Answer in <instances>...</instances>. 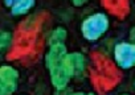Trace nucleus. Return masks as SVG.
<instances>
[{
	"label": "nucleus",
	"mask_w": 135,
	"mask_h": 95,
	"mask_svg": "<svg viewBox=\"0 0 135 95\" xmlns=\"http://www.w3.org/2000/svg\"><path fill=\"white\" fill-rule=\"evenodd\" d=\"M68 95H97V94L91 92V91H88V92H85V91H70Z\"/></svg>",
	"instance_id": "10"
},
{
	"label": "nucleus",
	"mask_w": 135,
	"mask_h": 95,
	"mask_svg": "<svg viewBox=\"0 0 135 95\" xmlns=\"http://www.w3.org/2000/svg\"><path fill=\"white\" fill-rule=\"evenodd\" d=\"M113 58L117 66L122 70H130L135 67V42H117L113 48Z\"/></svg>",
	"instance_id": "3"
},
{
	"label": "nucleus",
	"mask_w": 135,
	"mask_h": 95,
	"mask_svg": "<svg viewBox=\"0 0 135 95\" xmlns=\"http://www.w3.org/2000/svg\"><path fill=\"white\" fill-rule=\"evenodd\" d=\"M69 65L73 73V79H82L88 70V58L81 52H69Z\"/></svg>",
	"instance_id": "5"
},
{
	"label": "nucleus",
	"mask_w": 135,
	"mask_h": 95,
	"mask_svg": "<svg viewBox=\"0 0 135 95\" xmlns=\"http://www.w3.org/2000/svg\"><path fill=\"white\" fill-rule=\"evenodd\" d=\"M13 45V33L11 31H2L0 33V52L2 56H6Z\"/></svg>",
	"instance_id": "8"
},
{
	"label": "nucleus",
	"mask_w": 135,
	"mask_h": 95,
	"mask_svg": "<svg viewBox=\"0 0 135 95\" xmlns=\"http://www.w3.org/2000/svg\"><path fill=\"white\" fill-rule=\"evenodd\" d=\"M68 40V31L64 27H56L54 29H52L48 36H46V45L53 46V45H58V44H66Z\"/></svg>",
	"instance_id": "6"
},
{
	"label": "nucleus",
	"mask_w": 135,
	"mask_h": 95,
	"mask_svg": "<svg viewBox=\"0 0 135 95\" xmlns=\"http://www.w3.org/2000/svg\"><path fill=\"white\" fill-rule=\"evenodd\" d=\"M19 70L9 63H3L0 67V95H15L19 88Z\"/></svg>",
	"instance_id": "4"
},
{
	"label": "nucleus",
	"mask_w": 135,
	"mask_h": 95,
	"mask_svg": "<svg viewBox=\"0 0 135 95\" xmlns=\"http://www.w3.org/2000/svg\"><path fill=\"white\" fill-rule=\"evenodd\" d=\"M120 95H130V94H120Z\"/></svg>",
	"instance_id": "14"
},
{
	"label": "nucleus",
	"mask_w": 135,
	"mask_h": 95,
	"mask_svg": "<svg viewBox=\"0 0 135 95\" xmlns=\"http://www.w3.org/2000/svg\"><path fill=\"white\" fill-rule=\"evenodd\" d=\"M128 36H130V41H132V42H135V25L130 29V33H128Z\"/></svg>",
	"instance_id": "13"
},
{
	"label": "nucleus",
	"mask_w": 135,
	"mask_h": 95,
	"mask_svg": "<svg viewBox=\"0 0 135 95\" xmlns=\"http://www.w3.org/2000/svg\"><path fill=\"white\" fill-rule=\"evenodd\" d=\"M68 54L69 50L66 44L49 46L45 53V67L54 90H66L69 87L70 81L73 79Z\"/></svg>",
	"instance_id": "1"
},
{
	"label": "nucleus",
	"mask_w": 135,
	"mask_h": 95,
	"mask_svg": "<svg viewBox=\"0 0 135 95\" xmlns=\"http://www.w3.org/2000/svg\"><path fill=\"white\" fill-rule=\"evenodd\" d=\"M110 28V19L105 12H94L86 16L80 24V32L84 40L95 42L102 38Z\"/></svg>",
	"instance_id": "2"
},
{
	"label": "nucleus",
	"mask_w": 135,
	"mask_h": 95,
	"mask_svg": "<svg viewBox=\"0 0 135 95\" xmlns=\"http://www.w3.org/2000/svg\"><path fill=\"white\" fill-rule=\"evenodd\" d=\"M69 92H70L69 88H66V90H54V92L52 95H68Z\"/></svg>",
	"instance_id": "11"
},
{
	"label": "nucleus",
	"mask_w": 135,
	"mask_h": 95,
	"mask_svg": "<svg viewBox=\"0 0 135 95\" xmlns=\"http://www.w3.org/2000/svg\"><path fill=\"white\" fill-rule=\"evenodd\" d=\"M3 2H4V6L9 9V8H11V7H12L16 2H19V0H3Z\"/></svg>",
	"instance_id": "12"
},
{
	"label": "nucleus",
	"mask_w": 135,
	"mask_h": 95,
	"mask_svg": "<svg viewBox=\"0 0 135 95\" xmlns=\"http://www.w3.org/2000/svg\"><path fill=\"white\" fill-rule=\"evenodd\" d=\"M134 87H135V81H134Z\"/></svg>",
	"instance_id": "15"
},
{
	"label": "nucleus",
	"mask_w": 135,
	"mask_h": 95,
	"mask_svg": "<svg viewBox=\"0 0 135 95\" xmlns=\"http://www.w3.org/2000/svg\"><path fill=\"white\" fill-rule=\"evenodd\" d=\"M90 2V0H70V3L74 6V7H77V8H80V7H84L85 4H88Z\"/></svg>",
	"instance_id": "9"
},
{
	"label": "nucleus",
	"mask_w": 135,
	"mask_h": 95,
	"mask_svg": "<svg viewBox=\"0 0 135 95\" xmlns=\"http://www.w3.org/2000/svg\"><path fill=\"white\" fill-rule=\"evenodd\" d=\"M35 6H36V0H19L9 8V12L15 17L24 16L29 13V11H32Z\"/></svg>",
	"instance_id": "7"
}]
</instances>
